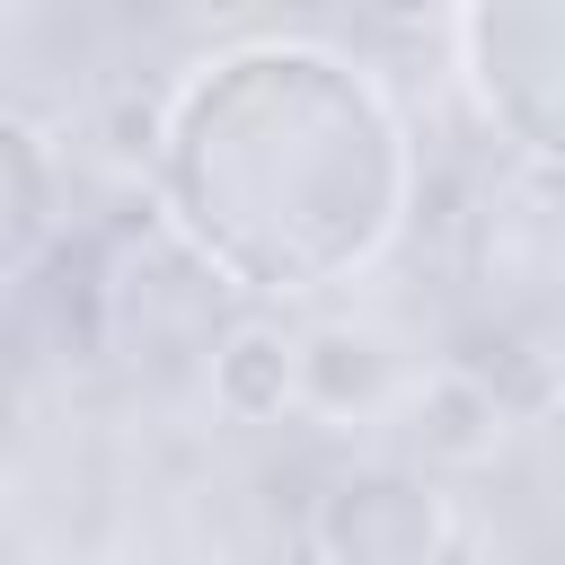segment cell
Returning <instances> with one entry per match:
<instances>
[{
  "label": "cell",
  "instance_id": "cell-5",
  "mask_svg": "<svg viewBox=\"0 0 565 565\" xmlns=\"http://www.w3.org/2000/svg\"><path fill=\"white\" fill-rule=\"evenodd\" d=\"M212 406H221L230 424H274V415H291V406H300V335H291L282 318H265V309L230 318V327L212 335Z\"/></svg>",
  "mask_w": 565,
  "mask_h": 565
},
{
  "label": "cell",
  "instance_id": "cell-7",
  "mask_svg": "<svg viewBox=\"0 0 565 565\" xmlns=\"http://www.w3.org/2000/svg\"><path fill=\"white\" fill-rule=\"evenodd\" d=\"M0 212H9V265L26 282L44 238H53V150H44V132L26 115L0 124Z\"/></svg>",
  "mask_w": 565,
  "mask_h": 565
},
{
  "label": "cell",
  "instance_id": "cell-2",
  "mask_svg": "<svg viewBox=\"0 0 565 565\" xmlns=\"http://www.w3.org/2000/svg\"><path fill=\"white\" fill-rule=\"evenodd\" d=\"M477 115L547 177H565V0H477L450 18Z\"/></svg>",
  "mask_w": 565,
  "mask_h": 565
},
{
  "label": "cell",
  "instance_id": "cell-6",
  "mask_svg": "<svg viewBox=\"0 0 565 565\" xmlns=\"http://www.w3.org/2000/svg\"><path fill=\"white\" fill-rule=\"evenodd\" d=\"M397 397V362L380 335L362 327H318L300 335V406L327 415V424H353V415H380Z\"/></svg>",
  "mask_w": 565,
  "mask_h": 565
},
{
  "label": "cell",
  "instance_id": "cell-4",
  "mask_svg": "<svg viewBox=\"0 0 565 565\" xmlns=\"http://www.w3.org/2000/svg\"><path fill=\"white\" fill-rule=\"evenodd\" d=\"M512 415H521V406H512L477 362H441V371H424V388L406 397V433H415V450H424L433 468H486V459L503 450Z\"/></svg>",
  "mask_w": 565,
  "mask_h": 565
},
{
  "label": "cell",
  "instance_id": "cell-3",
  "mask_svg": "<svg viewBox=\"0 0 565 565\" xmlns=\"http://www.w3.org/2000/svg\"><path fill=\"white\" fill-rule=\"evenodd\" d=\"M309 539L327 565H441L450 494L424 468H353L318 494Z\"/></svg>",
  "mask_w": 565,
  "mask_h": 565
},
{
  "label": "cell",
  "instance_id": "cell-1",
  "mask_svg": "<svg viewBox=\"0 0 565 565\" xmlns=\"http://www.w3.org/2000/svg\"><path fill=\"white\" fill-rule=\"evenodd\" d=\"M159 221L247 300H318L371 274L415 212V132L335 44L265 35L168 97Z\"/></svg>",
  "mask_w": 565,
  "mask_h": 565
}]
</instances>
